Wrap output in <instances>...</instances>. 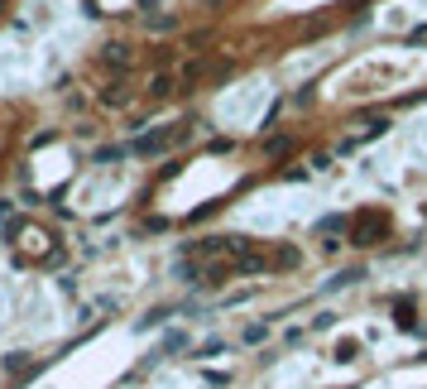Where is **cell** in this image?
Instances as JSON below:
<instances>
[{
  "mask_svg": "<svg viewBox=\"0 0 427 389\" xmlns=\"http://www.w3.org/2000/svg\"><path fill=\"white\" fill-rule=\"evenodd\" d=\"M269 264H274V269H293V264H298V250H293V245H283V250H274Z\"/></svg>",
  "mask_w": 427,
  "mask_h": 389,
  "instance_id": "3",
  "label": "cell"
},
{
  "mask_svg": "<svg viewBox=\"0 0 427 389\" xmlns=\"http://www.w3.org/2000/svg\"><path fill=\"white\" fill-rule=\"evenodd\" d=\"M207 72V63H183V82H197Z\"/></svg>",
  "mask_w": 427,
  "mask_h": 389,
  "instance_id": "5",
  "label": "cell"
},
{
  "mask_svg": "<svg viewBox=\"0 0 427 389\" xmlns=\"http://www.w3.org/2000/svg\"><path fill=\"white\" fill-rule=\"evenodd\" d=\"M178 25V20H173V15H154V20H149V29H159V34H168V29Z\"/></svg>",
  "mask_w": 427,
  "mask_h": 389,
  "instance_id": "6",
  "label": "cell"
},
{
  "mask_svg": "<svg viewBox=\"0 0 427 389\" xmlns=\"http://www.w3.org/2000/svg\"><path fill=\"white\" fill-rule=\"evenodd\" d=\"M149 96H154V101L173 96V77H168V72H154V77H149Z\"/></svg>",
  "mask_w": 427,
  "mask_h": 389,
  "instance_id": "2",
  "label": "cell"
},
{
  "mask_svg": "<svg viewBox=\"0 0 427 389\" xmlns=\"http://www.w3.org/2000/svg\"><path fill=\"white\" fill-rule=\"evenodd\" d=\"M101 106H130V87H125V82L101 87Z\"/></svg>",
  "mask_w": 427,
  "mask_h": 389,
  "instance_id": "1",
  "label": "cell"
},
{
  "mask_svg": "<svg viewBox=\"0 0 427 389\" xmlns=\"http://www.w3.org/2000/svg\"><path fill=\"white\" fill-rule=\"evenodd\" d=\"M106 63L125 68V63H130V49H125V44H110V49H106Z\"/></svg>",
  "mask_w": 427,
  "mask_h": 389,
  "instance_id": "4",
  "label": "cell"
}]
</instances>
